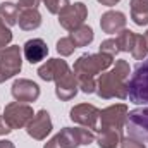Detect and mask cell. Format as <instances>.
<instances>
[{
    "label": "cell",
    "instance_id": "4dcf8cb0",
    "mask_svg": "<svg viewBox=\"0 0 148 148\" xmlns=\"http://www.w3.org/2000/svg\"><path fill=\"white\" fill-rule=\"evenodd\" d=\"M0 148H16L12 145V141H9V140H0Z\"/></svg>",
    "mask_w": 148,
    "mask_h": 148
},
{
    "label": "cell",
    "instance_id": "d4e9b609",
    "mask_svg": "<svg viewBox=\"0 0 148 148\" xmlns=\"http://www.w3.org/2000/svg\"><path fill=\"white\" fill-rule=\"evenodd\" d=\"M41 2L45 3L50 14H60L69 5V0H41Z\"/></svg>",
    "mask_w": 148,
    "mask_h": 148
},
{
    "label": "cell",
    "instance_id": "44dd1931",
    "mask_svg": "<svg viewBox=\"0 0 148 148\" xmlns=\"http://www.w3.org/2000/svg\"><path fill=\"white\" fill-rule=\"evenodd\" d=\"M17 17H19V7H17V3H12V2H2L0 3V19L7 26L17 24Z\"/></svg>",
    "mask_w": 148,
    "mask_h": 148
},
{
    "label": "cell",
    "instance_id": "f546056e",
    "mask_svg": "<svg viewBox=\"0 0 148 148\" xmlns=\"http://www.w3.org/2000/svg\"><path fill=\"white\" fill-rule=\"evenodd\" d=\"M12 131V127L7 124V121L3 119V115H0V136H5Z\"/></svg>",
    "mask_w": 148,
    "mask_h": 148
},
{
    "label": "cell",
    "instance_id": "7402d4cb",
    "mask_svg": "<svg viewBox=\"0 0 148 148\" xmlns=\"http://www.w3.org/2000/svg\"><path fill=\"white\" fill-rule=\"evenodd\" d=\"M115 40H117V45H119L121 52H129L131 53V50L134 47V41H136V33L131 31V29H122L115 36Z\"/></svg>",
    "mask_w": 148,
    "mask_h": 148
},
{
    "label": "cell",
    "instance_id": "9a60e30c",
    "mask_svg": "<svg viewBox=\"0 0 148 148\" xmlns=\"http://www.w3.org/2000/svg\"><path fill=\"white\" fill-rule=\"evenodd\" d=\"M77 77L74 71H69L66 76H62L59 81H55V95L57 98H60L62 102H67L76 97L77 93Z\"/></svg>",
    "mask_w": 148,
    "mask_h": 148
},
{
    "label": "cell",
    "instance_id": "8fae6325",
    "mask_svg": "<svg viewBox=\"0 0 148 148\" xmlns=\"http://www.w3.org/2000/svg\"><path fill=\"white\" fill-rule=\"evenodd\" d=\"M52 129H53L52 119H50V114L47 110H38V114H35V117L26 126V133L33 140H38V141L45 140L52 133Z\"/></svg>",
    "mask_w": 148,
    "mask_h": 148
},
{
    "label": "cell",
    "instance_id": "cb8c5ba5",
    "mask_svg": "<svg viewBox=\"0 0 148 148\" xmlns=\"http://www.w3.org/2000/svg\"><path fill=\"white\" fill-rule=\"evenodd\" d=\"M74 50H76V45L73 43V40L69 36H64L57 41V52H59L62 57H69Z\"/></svg>",
    "mask_w": 148,
    "mask_h": 148
},
{
    "label": "cell",
    "instance_id": "5bb4252c",
    "mask_svg": "<svg viewBox=\"0 0 148 148\" xmlns=\"http://www.w3.org/2000/svg\"><path fill=\"white\" fill-rule=\"evenodd\" d=\"M100 28L107 35H119L122 29H126V16L119 10H107L102 14Z\"/></svg>",
    "mask_w": 148,
    "mask_h": 148
},
{
    "label": "cell",
    "instance_id": "ac0fdd59",
    "mask_svg": "<svg viewBox=\"0 0 148 148\" xmlns=\"http://www.w3.org/2000/svg\"><path fill=\"white\" fill-rule=\"evenodd\" d=\"M121 140H122V131L109 129V127H98L97 143L100 148H115L117 145H121Z\"/></svg>",
    "mask_w": 148,
    "mask_h": 148
},
{
    "label": "cell",
    "instance_id": "d6986e66",
    "mask_svg": "<svg viewBox=\"0 0 148 148\" xmlns=\"http://www.w3.org/2000/svg\"><path fill=\"white\" fill-rule=\"evenodd\" d=\"M131 19L138 26L148 24V0H131Z\"/></svg>",
    "mask_w": 148,
    "mask_h": 148
},
{
    "label": "cell",
    "instance_id": "9c48e42d",
    "mask_svg": "<svg viewBox=\"0 0 148 148\" xmlns=\"http://www.w3.org/2000/svg\"><path fill=\"white\" fill-rule=\"evenodd\" d=\"M88 17V7L83 2H76V3H69L60 14H59V24L67 29L73 31L76 28L84 24V19Z\"/></svg>",
    "mask_w": 148,
    "mask_h": 148
},
{
    "label": "cell",
    "instance_id": "ba28073f",
    "mask_svg": "<svg viewBox=\"0 0 148 148\" xmlns=\"http://www.w3.org/2000/svg\"><path fill=\"white\" fill-rule=\"evenodd\" d=\"M71 121L90 129V131H98V119H100V110L91 105V103H79L71 109L69 112Z\"/></svg>",
    "mask_w": 148,
    "mask_h": 148
},
{
    "label": "cell",
    "instance_id": "2e32d148",
    "mask_svg": "<svg viewBox=\"0 0 148 148\" xmlns=\"http://www.w3.org/2000/svg\"><path fill=\"white\" fill-rule=\"evenodd\" d=\"M23 53L29 64H38V62L45 60V57L48 55V47L41 38H33V40H28L24 43Z\"/></svg>",
    "mask_w": 148,
    "mask_h": 148
},
{
    "label": "cell",
    "instance_id": "ffe728a7",
    "mask_svg": "<svg viewBox=\"0 0 148 148\" xmlns=\"http://www.w3.org/2000/svg\"><path fill=\"white\" fill-rule=\"evenodd\" d=\"M69 38L73 40V43L76 45V48H79V47H88V45L93 41L95 33H93V29H91L90 26L83 24V26H79V28L73 29L71 35H69Z\"/></svg>",
    "mask_w": 148,
    "mask_h": 148
},
{
    "label": "cell",
    "instance_id": "603a6c76",
    "mask_svg": "<svg viewBox=\"0 0 148 148\" xmlns=\"http://www.w3.org/2000/svg\"><path fill=\"white\" fill-rule=\"evenodd\" d=\"M147 53H148V45H147L145 36L143 35H136V41H134V47L131 50V55L136 60H143V59H147Z\"/></svg>",
    "mask_w": 148,
    "mask_h": 148
},
{
    "label": "cell",
    "instance_id": "4fadbf2b",
    "mask_svg": "<svg viewBox=\"0 0 148 148\" xmlns=\"http://www.w3.org/2000/svg\"><path fill=\"white\" fill-rule=\"evenodd\" d=\"M69 71L71 69H69L66 60H62V59H50L43 66L38 67V76L43 81H59L62 76H66Z\"/></svg>",
    "mask_w": 148,
    "mask_h": 148
},
{
    "label": "cell",
    "instance_id": "7a4b0ae2",
    "mask_svg": "<svg viewBox=\"0 0 148 148\" xmlns=\"http://www.w3.org/2000/svg\"><path fill=\"white\" fill-rule=\"evenodd\" d=\"M127 79L129 64L126 60H115V66L109 73H102L97 79V95L103 100L110 98H127Z\"/></svg>",
    "mask_w": 148,
    "mask_h": 148
},
{
    "label": "cell",
    "instance_id": "52a82bcc",
    "mask_svg": "<svg viewBox=\"0 0 148 148\" xmlns=\"http://www.w3.org/2000/svg\"><path fill=\"white\" fill-rule=\"evenodd\" d=\"M21 67H23L21 48L17 45L7 47L0 53V77H2V83L10 79V77H14L16 74H19Z\"/></svg>",
    "mask_w": 148,
    "mask_h": 148
},
{
    "label": "cell",
    "instance_id": "f1b7e54d",
    "mask_svg": "<svg viewBox=\"0 0 148 148\" xmlns=\"http://www.w3.org/2000/svg\"><path fill=\"white\" fill-rule=\"evenodd\" d=\"M40 2L41 0H19L17 2V7H19V10L21 9H38Z\"/></svg>",
    "mask_w": 148,
    "mask_h": 148
},
{
    "label": "cell",
    "instance_id": "3957f363",
    "mask_svg": "<svg viewBox=\"0 0 148 148\" xmlns=\"http://www.w3.org/2000/svg\"><path fill=\"white\" fill-rule=\"evenodd\" d=\"M127 98L136 105H148V57L134 66L127 79Z\"/></svg>",
    "mask_w": 148,
    "mask_h": 148
},
{
    "label": "cell",
    "instance_id": "d6a6232c",
    "mask_svg": "<svg viewBox=\"0 0 148 148\" xmlns=\"http://www.w3.org/2000/svg\"><path fill=\"white\" fill-rule=\"evenodd\" d=\"M143 36H145V40H147V45H148V31L145 33V35H143Z\"/></svg>",
    "mask_w": 148,
    "mask_h": 148
},
{
    "label": "cell",
    "instance_id": "5b68a950",
    "mask_svg": "<svg viewBox=\"0 0 148 148\" xmlns=\"http://www.w3.org/2000/svg\"><path fill=\"white\" fill-rule=\"evenodd\" d=\"M124 127L127 131V136L140 140L143 143H148V107L127 112Z\"/></svg>",
    "mask_w": 148,
    "mask_h": 148
},
{
    "label": "cell",
    "instance_id": "e0dca14e",
    "mask_svg": "<svg viewBox=\"0 0 148 148\" xmlns=\"http://www.w3.org/2000/svg\"><path fill=\"white\" fill-rule=\"evenodd\" d=\"M17 24L23 31L38 29L41 26V14L38 12V9H21L19 17H17Z\"/></svg>",
    "mask_w": 148,
    "mask_h": 148
},
{
    "label": "cell",
    "instance_id": "30bf717a",
    "mask_svg": "<svg viewBox=\"0 0 148 148\" xmlns=\"http://www.w3.org/2000/svg\"><path fill=\"white\" fill-rule=\"evenodd\" d=\"M127 107L124 103H115L103 110H100V127H109L122 131L126 126V117H127Z\"/></svg>",
    "mask_w": 148,
    "mask_h": 148
},
{
    "label": "cell",
    "instance_id": "6da1fadb",
    "mask_svg": "<svg viewBox=\"0 0 148 148\" xmlns=\"http://www.w3.org/2000/svg\"><path fill=\"white\" fill-rule=\"evenodd\" d=\"M114 64V57L107 53H83L76 62H74L73 71L77 77V86L81 88L83 93L90 95L97 90V81L95 76L107 71Z\"/></svg>",
    "mask_w": 148,
    "mask_h": 148
},
{
    "label": "cell",
    "instance_id": "4316f807",
    "mask_svg": "<svg viewBox=\"0 0 148 148\" xmlns=\"http://www.w3.org/2000/svg\"><path fill=\"white\" fill-rule=\"evenodd\" d=\"M100 52L115 57V55L121 52V50H119V45H117V40H115V38H109V40L102 41V43H100Z\"/></svg>",
    "mask_w": 148,
    "mask_h": 148
},
{
    "label": "cell",
    "instance_id": "277c9868",
    "mask_svg": "<svg viewBox=\"0 0 148 148\" xmlns=\"http://www.w3.org/2000/svg\"><path fill=\"white\" fill-rule=\"evenodd\" d=\"M93 141L95 134L86 127H64L50 141H47L43 148H77L90 145Z\"/></svg>",
    "mask_w": 148,
    "mask_h": 148
},
{
    "label": "cell",
    "instance_id": "1f68e13d",
    "mask_svg": "<svg viewBox=\"0 0 148 148\" xmlns=\"http://www.w3.org/2000/svg\"><path fill=\"white\" fill-rule=\"evenodd\" d=\"M102 5H107V7H112V5H115V3H119L121 0H98Z\"/></svg>",
    "mask_w": 148,
    "mask_h": 148
},
{
    "label": "cell",
    "instance_id": "836d02e7",
    "mask_svg": "<svg viewBox=\"0 0 148 148\" xmlns=\"http://www.w3.org/2000/svg\"><path fill=\"white\" fill-rule=\"evenodd\" d=\"M0 83H2V77H0Z\"/></svg>",
    "mask_w": 148,
    "mask_h": 148
},
{
    "label": "cell",
    "instance_id": "7c38bea8",
    "mask_svg": "<svg viewBox=\"0 0 148 148\" xmlns=\"http://www.w3.org/2000/svg\"><path fill=\"white\" fill-rule=\"evenodd\" d=\"M10 93L16 98V102L31 103L40 98V86L31 79H16L10 88Z\"/></svg>",
    "mask_w": 148,
    "mask_h": 148
},
{
    "label": "cell",
    "instance_id": "484cf974",
    "mask_svg": "<svg viewBox=\"0 0 148 148\" xmlns=\"http://www.w3.org/2000/svg\"><path fill=\"white\" fill-rule=\"evenodd\" d=\"M12 41V31L9 29V26L0 19V53L7 48V45Z\"/></svg>",
    "mask_w": 148,
    "mask_h": 148
},
{
    "label": "cell",
    "instance_id": "8992f818",
    "mask_svg": "<svg viewBox=\"0 0 148 148\" xmlns=\"http://www.w3.org/2000/svg\"><path fill=\"white\" fill-rule=\"evenodd\" d=\"M3 119L7 121V124L14 129H21V127H26L28 122L35 117V112L33 109L28 105V103H21V102H10L5 105L3 109Z\"/></svg>",
    "mask_w": 148,
    "mask_h": 148
},
{
    "label": "cell",
    "instance_id": "83f0119b",
    "mask_svg": "<svg viewBox=\"0 0 148 148\" xmlns=\"http://www.w3.org/2000/svg\"><path fill=\"white\" fill-rule=\"evenodd\" d=\"M121 148H147V145H143V141H140V140H134V138H131V136H122V140H121Z\"/></svg>",
    "mask_w": 148,
    "mask_h": 148
}]
</instances>
